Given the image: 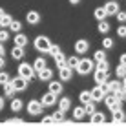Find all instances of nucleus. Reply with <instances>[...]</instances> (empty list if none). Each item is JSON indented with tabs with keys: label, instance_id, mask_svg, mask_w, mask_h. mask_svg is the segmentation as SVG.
<instances>
[{
	"label": "nucleus",
	"instance_id": "de8ad7c7",
	"mask_svg": "<svg viewBox=\"0 0 126 126\" xmlns=\"http://www.w3.org/2000/svg\"><path fill=\"white\" fill-rule=\"evenodd\" d=\"M121 64H123V66H126V53L121 55Z\"/></svg>",
	"mask_w": 126,
	"mask_h": 126
},
{
	"label": "nucleus",
	"instance_id": "1a4fd4ad",
	"mask_svg": "<svg viewBox=\"0 0 126 126\" xmlns=\"http://www.w3.org/2000/svg\"><path fill=\"white\" fill-rule=\"evenodd\" d=\"M88 49H90V42H88V40L79 38V40L75 42V51H77V53H86Z\"/></svg>",
	"mask_w": 126,
	"mask_h": 126
},
{
	"label": "nucleus",
	"instance_id": "39448f33",
	"mask_svg": "<svg viewBox=\"0 0 126 126\" xmlns=\"http://www.w3.org/2000/svg\"><path fill=\"white\" fill-rule=\"evenodd\" d=\"M42 102L40 101H29L28 102V111H29V115H38L42 111Z\"/></svg>",
	"mask_w": 126,
	"mask_h": 126
},
{
	"label": "nucleus",
	"instance_id": "864d4df0",
	"mask_svg": "<svg viewBox=\"0 0 126 126\" xmlns=\"http://www.w3.org/2000/svg\"><path fill=\"white\" fill-rule=\"evenodd\" d=\"M4 108V97H0V110Z\"/></svg>",
	"mask_w": 126,
	"mask_h": 126
},
{
	"label": "nucleus",
	"instance_id": "2eb2a0df",
	"mask_svg": "<svg viewBox=\"0 0 126 126\" xmlns=\"http://www.w3.org/2000/svg\"><path fill=\"white\" fill-rule=\"evenodd\" d=\"M37 77H38V80H51V77H53V71H51L49 68H44L42 71L37 73Z\"/></svg>",
	"mask_w": 126,
	"mask_h": 126
},
{
	"label": "nucleus",
	"instance_id": "09e8293b",
	"mask_svg": "<svg viewBox=\"0 0 126 126\" xmlns=\"http://www.w3.org/2000/svg\"><path fill=\"white\" fill-rule=\"evenodd\" d=\"M4 53H6V49H4V44L0 42V57H4Z\"/></svg>",
	"mask_w": 126,
	"mask_h": 126
},
{
	"label": "nucleus",
	"instance_id": "5fc2aeb1",
	"mask_svg": "<svg viewBox=\"0 0 126 126\" xmlns=\"http://www.w3.org/2000/svg\"><path fill=\"white\" fill-rule=\"evenodd\" d=\"M80 0H69V4H73V6H75V4H79Z\"/></svg>",
	"mask_w": 126,
	"mask_h": 126
},
{
	"label": "nucleus",
	"instance_id": "a19ab883",
	"mask_svg": "<svg viewBox=\"0 0 126 126\" xmlns=\"http://www.w3.org/2000/svg\"><path fill=\"white\" fill-rule=\"evenodd\" d=\"M59 53H60V47H59L57 44H51V47H49V55H53V57H57Z\"/></svg>",
	"mask_w": 126,
	"mask_h": 126
},
{
	"label": "nucleus",
	"instance_id": "20e7f679",
	"mask_svg": "<svg viewBox=\"0 0 126 126\" xmlns=\"http://www.w3.org/2000/svg\"><path fill=\"white\" fill-rule=\"evenodd\" d=\"M93 71V60L90 59H80L79 66H77V73L79 75H88V73Z\"/></svg>",
	"mask_w": 126,
	"mask_h": 126
},
{
	"label": "nucleus",
	"instance_id": "412c9836",
	"mask_svg": "<svg viewBox=\"0 0 126 126\" xmlns=\"http://www.w3.org/2000/svg\"><path fill=\"white\" fill-rule=\"evenodd\" d=\"M90 119H92V123H93V124H102L104 121H106V117H104L102 111H97V113H93L92 117H90Z\"/></svg>",
	"mask_w": 126,
	"mask_h": 126
},
{
	"label": "nucleus",
	"instance_id": "f3484780",
	"mask_svg": "<svg viewBox=\"0 0 126 126\" xmlns=\"http://www.w3.org/2000/svg\"><path fill=\"white\" fill-rule=\"evenodd\" d=\"M69 108H71V99H69V97H62V99L59 101V110L68 111Z\"/></svg>",
	"mask_w": 126,
	"mask_h": 126
},
{
	"label": "nucleus",
	"instance_id": "473e14b6",
	"mask_svg": "<svg viewBox=\"0 0 126 126\" xmlns=\"http://www.w3.org/2000/svg\"><path fill=\"white\" fill-rule=\"evenodd\" d=\"M93 59H95V62H101V60H106V51H104V49H99L97 53L93 55Z\"/></svg>",
	"mask_w": 126,
	"mask_h": 126
},
{
	"label": "nucleus",
	"instance_id": "b1692460",
	"mask_svg": "<svg viewBox=\"0 0 126 126\" xmlns=\"http://www.w3.org/2000/svg\"><path fill=\"white\" fill-rule=\"evenodd\" d=\"M11 57H13V59H16V60H20V59L24 57V47L15 46V47L11 49Z\"/></svg>",
	"mask_w": 126,
	"mask_h": 126
},
{
	"label": "nucleus",
	"instance_id": "37998d69",
	"mask_svg": "<svg viewBox=\"0 0 126 126\" xmlns=\"http://www.w3.org/2000/svg\"><path fill=\"white\" fill-rule=\"evenodd\" d=\"M117 35L119 37H126V26H119L117 28Z\"/></svg>",
	"mask_w": 126,
	"mask_h": 126
},
{
	"label": "nucleus",
	"instance_id": "aec40b11",
	"mask_svg": "<svg viewBox=\"0 0 126 126\" xmlns=\"http://www.w3.org/2000/svg\"><path fill=\"white\" fill-rule=\"evenodd\" d=\"M111 119H113V123H123L126 119V113L123 110H117V111H111Z\"/></svg>",
	"mask_w": 126,
	"mask_h": 126
},
{
	"label": "nucleus",
	"instance_id": "9b49d317",
	"mask_svg": "<svg viewBox=\"0 0 126 126\" xmlns=\"http://www.w3.org/2000/svg\"><path fill=\"white\" fill-rule=\"evenodd\" d=\"M26 20H28V24H31V26L38 24V22H40V13H37V11H29L28 15H26Z\"/></svg>",
	"mask_w": 126,
	"mask_h": 126
},
{
	"label": "nucleus",
	"instance_id": "6ab92c4d",
	"mask_svg": "<svg viewBox=\"0 0 126 126\" xmlns=\"http://www.w3.org/2000/svg\"><path fill=\"white\" fill-rule=\"evenodd\" d=\"M84 115H86L84 106H77V108H73V119L80 121V119H84Z\"/></svg>",
	"mask_w": 126,
	"mask_h": 126
},
{
	"label": "nucleus",
	"instance_id": "f257e3e1",
	"mask_svg": "<svg viewBox=\"0 0 126 126\" xmlns=\"http://www.w3.org/2000/svg\"><path fill=\"white\" fill-rule=\"evenodd\" d=\"M35 68L31 66V64H28V62H22V64H18V77H22V79L26 80H31L33 77H35Z\"/></svg>",
	"mask_w": 126,
	"mask_h": 126
},
{
	"label": "nucleus",
	"instance_id": "603ef678",
	"mask_svg": "<svg viewBox=\"0 0 126 126\" xmlns=\"http://www.w3.org/2000/svg\"><path fill=\"white\" fill-rule=\"evenodd\" d=\"M123 92H124V93H126V79H124V80H123Z\"/></svg>",
	"mask_w": 126,
	"mask_h": 126
},
{
	"label": "nucleus",
	"instance_id": "6e6d98bb",
	"mask_svg": "<svg viewBox=\"0 0 126 126\" xmlns=\"http://www.w3.org/2000/svg\"><path fill=\"white\" fill-rule=\"evenodd\" d=\"M106 126H113V123H110V124H106Z\"/></svg>",
	"mask_w": 126,
	"mask_h": 126
},
{
	"label": "nucleus",
	"instance_id": "0eeeda50",
	"mask_svg": "<svg viewBox=\"0 0 126 126\" xmlns=\"http://www.w3.org/2000/svg\"><path fill=\"white\" fill-rule=\"evenodd\" d=\"M11 84L15 86L16 92H24V90L28 88V80L22 79V77H15V79H11Z\"/></svg>",
	"mask_w": 126,
	"mask_h": 126
},
{
	"label": "nucleus",
	"instance_id": "f704fd0d",
	"mask_svg": "<svg viewBox=\"0 0 126 126\" xmlns=\"http://www.w3.org/2000/svg\"><path fill=\"white\" fill-rule=\"evenodd\" d=\"M102 47L104 49H111V47H113V38H110V37L102 38Z\"/></svg>",
	"mask_w": 126,
	"mask_h": 126
},
{
	"label": "nucleus",
	"instance_id": "c9c22d12",
	"mask_svg": "<svg viewBox=\"0 0 126 126\" xmlns=\"http://www.w3.org/2000/svg\"><path fill=\"white\" fill-rule=\"evenodd\" d=\"M11 79H9V75H7L6 71H0V84L2 86H6V84H9Z\"/></svg>",
	"mask_w": 126,
	"mask_h": 126
},
{
	"label": "nucleus",
	"instance_id": "79ce46f5",
	"mask_svg": "<svg viewBox=\"0 0 126 126\" xmlns=\"http://www.w3.org/2000/svg\"><path fill=\"white\" fill-rule=\"evenodd\" d=\"M6 40H9V33L6 31V29H0V42H6Z\"/></svg>",
	"mask_w": 126,
	"mask_h": 126
},
{
	"label": "nucleus",
	"instance_id": "58836bf2",
	"mask_svg": "<svg viewBox=\"0 0 126 126\" xmlns=\"http://www.w3.org/2000/svg\"><path fill=\"white\" fill-rule=\"evenodd\" d=\"M99 88H101L106 95H110V93H111V90H110V82H108V80H106V82H102V84H99Z\"/></svg>",
	"mask_w": 126,
	"mask_h": 126
},
{
	"label": "nucleus",
	"instance_id": "6e6552de",
	"mask_svg": "<svg viewBox=\"0 0 126 126\" xmlns=\"http://www.w3.org/2000/svg\"><path fill=\"white\" fill-rule=\"evenodd\" d=\"M59 77H60V80L62 82H68V80H71V77H73V69L66 66V68H60L59 69Z\"/></svg>",
	"mask_w": 126,
	"mask_h": 126
},
{
	"label": "nucleus",
	"instance_id": "ea45409f",
	"mask_svg": "<svg viewBox=\"0 0 126 126\" xmlns=\"http://www.w3.org/2000/svg\"><path fill=\"white\" fill-rule=\"evenodd\" d=\"M64 113H66V111H62V110L53 111V119H55V123H57V121H62V119H64Z\"/></svg>",
	"mask_w": 126,
	"mask_h": 126
},
{
	"label": "nucleus",
	"instance_id": "7c9ffc66",
	"mask_svg": "<svg viewBox=\"0 0 126 126\" xmlns=\"http://www.w3.org/2000/svg\"><path fill=\"white\" fill-rule=\"evenodd\" d=\"M110 31V22H106V20H102V22H99V33L106 35Z\"/></svg>",
	"mask_w": 126,
	"mask_h": 126
},
{
	"label": "nucleus",
	"instance_id": "f03ea898",
	"mask_svg": "<svg viewBox=\"0 0 126 126\" xmlns=\"http://www.w3.org/2000/svg\"><path fill=\"white\" fill-rule=\"evenodd\" d=\"M49 47H51V42H49L47 37L40 35V37L35 38V49L37 51H40V53H49Z\"/></svg>",
	"mask_w": 126,
	"mask_h": 126
},
{
	"label": "nucleus",
	"instance_id": "393cba45",
	"mask_svg": "<svg viewBox=\"0 0 126 126\" xmlns=\"http://www.w3.org/2000/svg\"><path fill=\"white\" fill-rule=\"evenodd\" d=\"M15 93H16V90H15V86H13L11 82L4 86V97H15Z\"/></svg>",
	"mask_w": 126,
	"mask_h": 126
},
{
	"label": "nucleus",
	"instance_id": "c85d7f7f",
	"mask_svg": "<svg viewBox=\"0 0 126 126\" xmlns=\"http://www.w3.org/2000/svg\"><path fill=\"white\" fill-rule=\"evenodd\" d=\"M84 110H86V115H90L92 117L93 113H97V108H95V102H88V104H84Z\"/></svg>",
	"mask_w": 126,
	"mask_h": 126
},
{
	"label": "nucleus",
	"instance_id": "8fccbe9b",
	"mask_svg": "<svg viewBox=\"0 0 126 126\" xmlns=\"http://www.w3.org/2000/svg\"><path fill=\"white\" fill-rule=\"evenodd\" d=\"M6 66V60H4V57H0V68H4Z\"/></svg>",
	"mask_w": 126,
	"mask_h": 126
},
{
	"label": "nucleus",
	"instance_id": "4468645a",
	"mask_svg": "<svg viewBox=\"0 0 126 126\" xmlns=\"http://www.w3.org/2000/svg\"><path fill=\"white\" fill-rule=\"evenodd\" d=\"M93 77H95V82H97V86L108 80V73H106V71H101V69H95Z\"/></svg>",
	"mask_w": 126,
	"mask_h": 126
},
{
	"label": "nucleus",
	"instance_id": "5701e85b",
	"mask_svg": "<svg viewBox=\"0 0 126 126\" xmlns=\"http://www.w3.org/2000/svg\"><path fill=\"white\" fill-rule=\"evenodd\" d=\"M33 68H35V71H37V73H38V71H42V69L46 68V59L38 57V59L33 62Z\"/></svg>",
	"mask_w": 126,
	"mask_h": 126
},
{
	"label": "nucleus",
	"instance_id": "9d476101",
	"mask_svg": "<svg viewBox=\"0 0 126 126\" xmlns=\"http://www.w3.org/2000/svg\"><path fill=\"white\" fill-rule=\"evenodd\" d=\"M104 9H106L108 15H117V13H119V4H117L115 0H110V2L104 4Z\"/></svg>",
	"mask_w": 126,
	"mask_h": 126
},
{
	"label": "nucleus",
	"instance_id": "f8f14e48",
	"mask_svg": "<svg viewBox=\"0 0 126 126\" xmlns=\"http://www.w3.org/2000/svg\"><path fill=\"white\" fill-rule=\"evenodd\" d=\"M102 99H106V93H104L99 86H97V88H93L92 90V101L97 102V101H102Z\"/></svg>",
	"mask_w": 126,
	"mask_h": 126
},
{
	"label": "nucleus",
	"instance_id": "c756f323",
	"mask_svg": "<svg viewBox=\"0 0 126 126\" xmlns=\"http://www.w3.org/2000/svg\"><path fill=\"white\" fill-rule=\"evenodd\" d=\"M11 24H13V18H11V15H6L2 20H0V28H2V29H6V28H11Z\"/></svg>",
	"mask_w": 126,
	"mask_h": 126
},
{
	"label": "nucleus",
	"instance_id": "2f4dec72",
	"mask_svg": "<svg viewBox=\"0 0 126 126\" xmlns=\"http://www.w3.org/2000/svg\"><path fill=\"white\" fill-rule=\"evenodd\" d=\"M95 69H101V71H106L108 73V69H110V62L108 60H101V62H97V68Z\"/></svg>",
	"mask_w": 126,
	"mask_h": 126
},
{
	"label": "nucleus",
	"instance_id": "423d86ee",
	"mask_svg": "<svg viewBox=\"0 0 126 126\" xmlns=\"http://www.w3.org/2000/svg\"><path fill=\"white\" fill-rule=\"evenodd\" d=\"M40 102H42V106H55V102H57V95H53V93H49L47 92L46 95H42L40 97Z\"/></svg>",
	"mask_w": 126,
	"mask_h": 126
},
{
	"label": "nucleus",
	"instance_id": "4be33fe9",
	"mask_svg": "<svg viewBox=\"0 0 126 126\" xmlns=\"http://www.w3.org/2000/svg\"><path fill=\"white\" fill-rule=\"evenodd\" d=\"M79 99H80L82 106H84V104H88V102H92V92H88V90H84V92H80Z\"/></svg>",
	"mask_w": 126,
	"mask_h": 126
},
{
	"label": "nucleus",
	"instance_id": "bb28decb",
	"mask_svg": "<svg viewBox=\"0 0 126 126\" xmlns=\"http://www.w3.org/2000/svg\"><path fill=\"white\" fill-rule=\"evenodd\" d=\"M110 90H111V93H119V92H123V82H119V80H113V82H110Z\"/></svg>",
	"mask_w": 126,
	"mask_h": 126
},
{
	"label": "nucleus",
	"instance_id": "cd10ccee",
	"mask_svg": "<svg viewBox=\"0 0 126 126\" xmlns=\"http://www.w3.org/2000/svg\"><path fill=\"white\" fill-rule=\"evenodd\" d=\"M24 106V102L20 101V99H13L11 101V111H20Z\"/></svg>",
	"mask_w": 126,
	"mask_h": 126
},
{
	"label": "nucleus",
	"instance_id": "49530a36",
	"mask_svg": "<svg viewBox=\"0 0 126 126\" xmlns=\"http://www.w3.org/2000/svg\"><path fill=\"white\" fill-rule=\"evenodd\" d=\"M115 97H117V99H119V101H121V102H123V101H124V99H126V93H124V92H119V93H115Z\"/></svg>",
	"mask_w": 126,
	"mask_h": 126
},
{
	"label": "nucleus",
	"instance_id": "a18cd8bd",
	"mask_svg": "<svg viewBox=\"0 0 126 126\" xmlns=\"http://www.w3.org/2000/svg\"><path fill=\"white\" fill-rule=\"evenodd\" d=\"M42 123H44V124H49V123H55V119H53V115H49V117H44V119H42Z\"/></svg>",
	"mask_w": 126,
	"mask_h": 126
},
{
	"label": "nucleus",
	"instance_id": "e433bc0d",
	"mask_svg": "<svg viewBox=\"0 0 126 126\" xmlns=\"http://www.w3.org/2000/svg\"><path fill=\"white\" fill-rule=\"evenodd\" d=\"M79 62H80L79 57H69V59H68V66H69V68H75V69H77Z\"/></svg>",
	"mask_w": 126,
	"mask_h": 126
},
{
	"label": "nucleus",
	"instance_id": "ddd939ff",
	"mask_svg": "<svg viewBox=\"0 0 126 126\" xmlns=\"http://www.w3.org/2000/svg\"><path fill=\"white\" fill-rule=\"evenodd\" d=\"M13 40H15V46H18V47H26L28 46V37L22 35V33H16Z\"/></svg>",
	"mask_w": 126,
	"mask_h": 126
},
{
	"label": "nucleus",
	"instance_id": "dca6fc26",
	"mask_svg": "<svg viewBox=\"0 0 126 126\" xmlns=\"http://www.w3.org/2000/svg\"><path fill=\"white\" fill-rule=\"evenodd\" d=\"M49 93H53V95H59V93H62V82L51 80V82H49Z\"/></svg>",
	"mask_w": 126,
	"mask_h": 126
},
{
	"label": "nucleus",
	"instance_id": "a878e982",
	"mask_svg": "<svg viewBox=\"0 0 126 126\" xmlns=\"http://www.w3.org/2000/svg\"><path fill=\"white\" fill-rule=\"evenodd\" d=\"M55 62H57V68H66L68 66V59H64V55L62 53H59L57 57H55Z\"/></svg>",
	"mask_w": 126,
	"mask_h": 126
},
{
	"label": "nucleus",
	"instance_id": "3c124183",
	"mask_svg": "<svg viewBox=\"0 0 126 126\" xmlns=\"http://www.w3.org/2000/svg\"><path fill=\"white\" fill-rule=\"evenodd\" d=\"M4 16H6V13H4V9H2V7H0V20H2Z\"/></svg>",
	"mask_w": 126,
	"mask_h": 126
},
{
	"label": "nucleus",
	"instance_id": "7ed1b4c3",
	"mask_svg": "<svg viewBox=\"0 0 126 126\" xmlns=\"http://www.w3.org/2000/svg\"><path fill=\"white\" fill-rule=\"evenodd\" d=\"M104 102H106V106H108V110H110V111H117V110H123V102H121V101H119V99L115 97L113 93L106 95V99H104Z\"/></svg>",
	"mask_w": 126,
	"mask_h": 126
},
{
	"label": "nucleus",
	"instance_id": "c03bdc74",
	"mask_svg": "<svg viewBox=\"0 0 126 126\" xmlns=\"http://www.w3.org/2000/svg\"><path fill=\"white\" fill-rule=\"evenodd\" d=\"M117 20H119V22H126V13L119 11V13H117Z\"/></svg>",
	"mask_w": 126,
	"mask_h": 126
},
{
	"label": "nucleus",
	"instance_id": "4c0bfd02",
	"mask_svg": "<svg viewBox=\"0 0 126 126\" xmlns=\"http://www.w3.org/2000/svg\"><path fill=\"white\" fill-rule=\"evenodd\" d=\"M20 29H22V22H18V20H13L11 31H13V33H20Z\"/></svg>",
	"mask_w": 126,
	"mask_h": 126
},
{
	"label": "nucleus",
	"instance_id": "72a5a7b5",
	"mask_svg": "<svg viewBox=\"0 0 126 126\" xmlns=\"http://www.w3.org/2000/svg\"><path fill=\"white\" fill-rule=\"evenodd\" d=\"M115 73H117V77H119V79H126V66L119 64V68L115 69Z\"/></svg>",
	"mask_w": 126,
	"mask_h": 126
},
{
	"label": "nucleus",
	"instance_id": "a211bd4d",
	"mask_svg": "<svg viewBox=\"0 0 126 126\" xmlns=\"http://www.w3.org/2000/svg\"><path fill=\"white\" fill-rule=\"evenodd\" d=\"M93 16L99 20V22H102V20H106L108 13H106V9H104V7H97V9L93 11Z\"/></svg>",
	"mask_w": 126,
	"mask_h": 126
}]
</instances>
